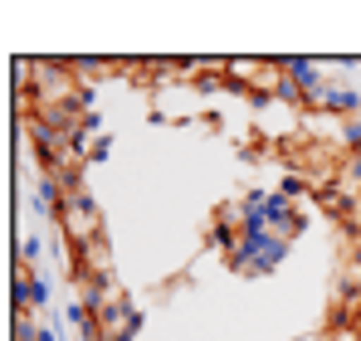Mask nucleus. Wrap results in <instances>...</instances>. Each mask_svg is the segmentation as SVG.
<instances>
[{"mask_svg": "<svg viewBox=\"0 0 361 341\" xmlns=\"http://www.w3.org/2000/svg\"><path fill=\"white\" fill-rule=\"evenodd\" d=\"M288 259V239H279L274 229H244L240 234V249L225 259V268H235V273H274L279 264Z\"/></svg>", "mask_w": 361, "mask_h": 341, "instance_id": "1", "label": "nucleus"}, {"mask_svg": "<svg viewBox=\"0 0 361 341\" xmlns=\"http://www.w3.org/2000/svg\"><path fill=\"white\" fill-rule=\"evenodd\" d=\"M59 229H63V239H68V249L73 244H88V239H103V210L88 195V185L59 200Z\"/></svg>", "mask_w": 361, "mask_h": 341, "instance_id": "2", "label": "nucleus"}, {"mask_svg": "<svg viewBox=\"0 0 361 341\" xmlns=\"http://www.w3.org/2000/svg\"><path fill=\"white\" fill-rule=\"evenodd\" d=\"M108 156H113V137L103 132V137H93V142H88V161H108Z\"/></svg>", "mask_w": 361, "mask_h": 341, "instance_id": "3", "label": "nucleus"}, {"mask_svg": "<svg viewBox=\"0 0 361 341\" xmlns=\"http://www.w3.org/2000/svg\"><path fill=\"white\" fill-rule=\"evenodd\" d=\"M39 249H44V244H39V234H25V244H20V264H30V268H35Z\"/></svg>", "mask_w": 361, "mask_h": 341, "instance_id": "4", "label": "nucleus"}]
</instances>
